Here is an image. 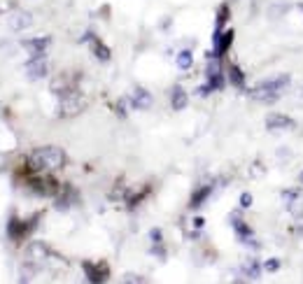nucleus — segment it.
I'll use <instances>...</instances> for the list:
<instances>
[{
	"mask_svg": "<svg viewBox=\"0 0 303 284\" xmlns=\"http://www.w3.org/2000/svg\"><path fill=\"white\" fill-rule=\"evenodd\" d=\"M84 42H89V44H91V51H93V56H96L98 61H110V56H112V54H110L108 44L98 38V35L87 33V35H84Z\"/></svg>",
	"mask_w": 303,
	"mask_h": 284,
	"instance_id": "obj_9",
	"label": "nucleus"
},
{
	"mask_svg": "<svg viewBox=\"0 0 303 284\" xmlns=\"http://www.w3.org/2000/svg\"><path fill=\"white\" fill-rule=\"evenodd\" d=\"M191 63H194V54L189 49H182L177 54V68L180 70H189L191 68Z\"/></svg>",
	"mask_w": 303,
	"mask_h": 284,
	"instance_id": "obj_19",
	"label": "nucleus"
},
{
	"mask_svg": "<svg viewBox=\"0 0 303 284\" xmlns=\"http://www.w3.org/2000/svg\"><path fill=\"white\" fill-rule=\"evenodd\" d=\"M282 198L284 200H296V198H299V191H282Z\"/></svg>",
	"mask_w": 303,
	"mask_h": 284,
	"instance_id": "obj_26",
	"label": "nucleus"
},
{
	"mask_svg": "<svg viewBox=\"0 0 303 284\" xmlns=\"http://www.w3.org/2000/svg\"><path fill=\"white\" fill-rule=\"evenodd\" d=\"M203 221H206L203 217H196V219H194V226H196V228H201V226H203Z\"/></svg>",
	"mask_w": 303,
	"mask_h": 284,
	"instance_id": "obj_27",
	"label": "nucleus"
},
{
	"mask_svg": "<svg viewBox=\"0 0 303 284\" xmlns=\"http://www.w3.org/2000/svg\"><path fill=\"white\" fill-rule=\"evenodd\" d=\"M231 226H233V231L238 233V240H240V242L256 247V242H255V233H252V228H250V226L245 224L243 219H238V217H235L233 221H231Z\"/></svg>",
	"mask_w": 303,
	"mask_h": 284,
	"instance_id": "obj_11",
	"label": "nucleus"
},
{
	"mask_svg": "<svg viewBox=\"0 0 303 284\" xmlns=\"http://www.w3.org/2000/svg\"><path fill=\"white\" fill-rule=\"evenodd\" d=\"M131 105L136 109H149L152 108V93L147 88H136L131 96Z\"/></svg>",
	"mask_w": 303,
	"mask_h": 284,
	"instance_id": "obj_13",
	"label": "nucleus"
},
{
	"mask_svg": "<svg viewBox=\"0 0 303 284\" xmlns=\"http://www.w3.org/2000/svg\"><path fill=\"white\" fill-rule=\"evenodd\" d=\"M10 23L14 30H23L26 26H30L33 23V19H30L28 12H19V14H14V17H10Z\"/></svg>",
	"mask_w": 303,
	"mask_h": 284,
	"instance_id": "obj_16",
	"label": "nucleus"
},
{
	"mask_svg": "<svg viewBox=\"0 0 303 284\" xmlns=\"http://www.w3.org/2000/svg\"><path fill=\"white\" fill-rule=\"evenodd\" d=\"M233 38H235V30H224V33H215L212 35V42H215V59H222L226 51L231 49L233 44Z\"/></svg>",
	"mask_w": 303,
	"mask_h": 284,
	"instance_id": "obj_7",
	"label": "nucleus"
},
{
	"mask_svg": "<svg viewBox=\"0 0 303 284\" xmlns=\"http://www.w3.org/2000/svg\"><path fill=\"white\" fill-rule=\"evenodd\" d=\"M68 191H70V196H77V191H75V189L66 186V194H68ZM56 207H59V210H68V207H70V198L68 196H61L59 203H56Z\"/></svg>",
	"mask_w": 303,
	"mask_h": 284,
	"instance_id": "obj_20",
	"label": "nucleus"
},
{
	"mask_svg": "<svg viewBox=\"0 0 303 284\" xmlns=\"http://www.w3.org/2000/svg\"><path fill=\"white\" fill-rule=\"evenodd\" d=\"M299 184H303V173H301V175H299Z\"/></svg>",
	"mask_w": 303,
	"mask_h": 284,
	"instance_id": "obj_28",
	"label": "nucleus"
},
{
	"mask_svg": "<svg viewBox=\"0 0 303 284\" xmlns=\"http://www.w3.org/2000/svg\"><path fill=\"white\" fill-rule=\"evenodd\" d=\"M229 82L233 84L235 88H245V75H243V70L238 68V66H229Z\"/></svg>",
	"mask_w": 303,
	"mask_h": 284,
	"instance_id": "obj_17",
	"label": "nucleus"
},
{
	"mask_svg": "<svg viewBox=\"0 0 303 284\" xmlns=\"http://www.w3.org/2000/svg\"><path fill=\"white\" fill-rule=\"evenodd\" d=\"M26 75H28V79L47 77V61L45 59H30L28 63H26Z\"/></svg>",
	"mask_w": 303,
	"mask_h": 284,
	"instance_id": "obj_12",
	"label": "nucleus"
},
{
	"mask_svg": "<svg viewBox=\"0 0 303 284\" xmlns=\"http://www.w3.org/2000/svg\"><path fill=\"white\" fill-rule=\"evenodd\" d=\"M170 105H173V109H175V112H180V109H185L186 105H189V96H186V91L182 87H175V88H173Z\"/></svg>",
	"mask_w": 303,
	"mask_h": 284,
	"instance_id": "obj_15",
	"label": "nucleus"
},
{
	"mask_svg": "<svg viewBox=\"0 0 303 284\" xmlns=\"http://www.w3.org/2000/svg\"><path fill=\"white\" fill-rule=\"evenodd\" d=\"M294 126H296V121L292 117H287V114H280V112H273V114L266 117V128L268 131H292Z\"/></svg>",
	"mask_w": 303,
	"mask_h": 284,
	"instance_id": "obj_8",
	"label": "nucleus"
},
{
	"mask_svg": "<svg viewBox=\"0 0 303 284\" xmlns=\"http://www.w3.org/2000/svg\"><path fill=\"white\" fill-rule=\"evenodd\" d=\"M206 75H208V84L212 87V91H222L224 88V75H222V68H219V59L208 66Z\"/></svg>",
	"mask_w": 303,
	"mask_h": 284,
	"instance_id": "obj_10",
	"label": "nucleus"
},
{
	"mask_svg": "<svg viewBox=\"0 0 303 284\" xmlns=\"http://www.w3.org/2000/svg\"><path fill=\"white\" fill-rule=\"evenodd\" d=\"M66 152L61 147L47 145V147H38L28 154V166L26 173H54L66 166Z\"/></svg>",
	"mask_w": 303,
	"mask_h": 284,
	"instance_id": "obj_1",
	"label": "nucleus"
},
{
	"mask_svg": "<svg viewBox=\"0 0 303 284\" xmlns=\"http://www.w3.org/2000/svg\"><path fill=\"white\" fill-rule=\"evenodd\" d=\"M26 186L38 196H56L61 191V184L56 182V177H51L49 173H28L26 177Z\"/></svg>",
	"mask_w": 303,
	"mask_h": 284,
	"instance_id": "obj_3",
	"label": "nucleus"
},
{
	"mask_svg": "<svg viewBox=\"0 0 303 284\" xmlns=\"http://www.w3.org/2000/svg\"><path fill=\"white\" fill-rule=\"evenodd\" d=\"M149 194V186H145V191H140V194H136V196H131L128 198V207H136V205H140L142 200H145V196Z\"/></svg>",
	"mask_w": 303,
	"mask_h": 284,
	"instance_id": "obj_21",
	"label": "nucleus"
},
{
	"mask_svg": "<svg viewBox=\"0 0 303 284\" xmlns=\"http://www.w3.org/2000/svg\"><path fill=\"white\" fill-rule=\"evenodd\" d=\"M292 84V75L289 72H282V75H275L271 79H264L259 82L255 88H252V98L259 100V103H273L282 96V91Z\"/></svg>",
	"mask_w": 303,
	"mask_h": 284,
	"instance_id": "obj_2",
	"label": "nucleus"
},
{
	"mask_svg": "<svg viewBox=\"0 0 303 284\" xmlns=\"http://www.w3.org/2000/svg\"><path fill=\"white\" fill-rule=\"evenodd\" d=\"M278 268H280V261H278V259L266 261V270H268V273H273V270H278Z\"/></svg>",
	"mask_w": 303,
	"mask_h": 284,
	"instance_id": "obj_25",
	"label": "nucleus"
},
{
	"mask_svg": "<svg viewBox=\"0 0 303 284\" xmlns=\"http://www.w3.org/2000/svg\"><path fill=\"white\" fill-rule=\"evenodd\" d=\"M250 205H252V194L245 191L243 196H240V207H250Z\"/></svg>",
	"mask_w": 303,
	"mask_h": 284,
	"instance_id": "obj_24",
	"label": "nucleus"
},
{
	"mask_svg": "<svg viewBox=\"0 0 303 284\" xmlns=\"http://www.w3.org/2000/svg\"><path fill=\"white\" fill-rule=\"evenodd\" d=\"M212 194V184H206V186H201V189H196L194 194H191V200H189V207L191 210H196V207H201L203 203L208 200V196Z\"/></svg>",
	"mask_w": 303,
	"mask_h": 284,
	"instance_id": "obj_14",
	"label": "nucleus"
},
{
	"mask_svg": "<svg viewBox=\"0 0 303 284\" xmlns=\"http://www.w3.org/2000/svg\"><path fill=\"white\" fill-rule=\"evenodd\" d=\"M245 273H247V277H255V280L259 277V263H256L255 259L245 263Z\"/></svg>",
	"mask_w": 303,
	"mask_h": 284,
	"instance_id": "obj_22",
	"label": "nucleus"
},
{
	"mask_svg": "<svg viewBox=\"0 0 303 284\" xmlns=\"http://www.w3.org/2000/svg\"><path fill=\"white\" fill-rule=\"evenodd\" d=\"M82 270L87 273V280L93 284L108 282L110 280V265L105 261H82Z\"/></svg>",
	"mask_w": 303,
	"mask_h": 284,
	"instance_id": "obj_5",
	"label": "nucleus"
},
{
	"mask_svg": "<svg viewBox=\"0 0 303 284\" xmlns=\"http://www.w3.org/2000/svg\"><path fill=\"white\" fill-rule=\"evenodd\" d=\"M38 219H40V215H35L33 219H28V221H19L17 217H12L10 221H7V233H10V238L14 242H21V240L38 226Z\"/></svg>",
	"mask_w": 303,
	"mask_h": 284,
	"instance_id": "obj_4",
	"label": "nucleus"
},
{
	"mask_svg": "<svg viewBox=\"0 0 303 284\" xmlns=\"http://www.w3.org/2000/svg\"><path fill=\"white\" fill-rule=\"evenodd\" d=\"M149 238H152V242H154V245H161V240H163L161 228H152V231H149Z\"/></svg>",
	"mask_w": 303,
	"mask_h": 284,
	"instance_id": "obj_23",
	"label": "nucleus"
},
{
	"mask_svg": "<svg viewBox=\"0 0 303 284\" xmlns=\"http://www.w3.org/2000/svg\"><path fill=\"white\" fill-rule=\"evenodd\" d=\"M49 42H51V38H49V35H40V38L23 40L21 44L30 51V59H45V51H47Z\"/></svg>",
	"mask_w": 303,
	"mask_h": 284,
	"instance_id": "obj_6",
	"label": "nucleus"
},
{
	"mask_svg": "<svg viewBox=\"0 0 303 284\" xmlns=\"http://www.w3.org/2000/svg\"><path fill=\"white\" fill-rule=\"evenodd\" d=\"M229 17H231V7H229L226 2H222V5H219V10H217L215 33H222V28H224V23H226V21H229Z\"/></svg>",
	"mask_w": 303,
	"mask_h": 284,
	"instance_id": "obj_18",
	"label": "nucleus"
}]
</instances>
